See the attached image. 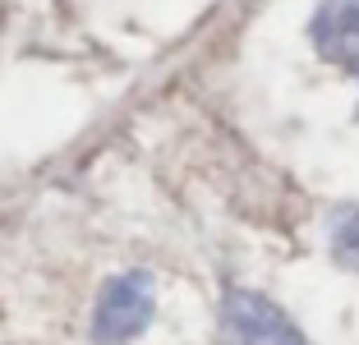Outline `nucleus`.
Instances as JSON below:
<instances>
[{
    "label": "nucleus",
    "mask_w": 359,
    "mask_h": 345,
    "mask_svg": "<svg viewBox=\"0 0 359 345\" xmlns=\"http://www.w3.org/2000/svg\"><path fill=\"white\" fill-rule=\"evenodd\" d=\"M309 42L327 65L359 79V0H323L309 19Z\"/></svg>",
    "instance_id": "3"
},
{
    "label": "nucleus",
    "mask_w": 359,
    "mask_h": 345,
    "mask_svg": "<svg viewBox=\"0 0 359 345\" xmlns=\"http://www.w3.org/2000/svg\"><path fill=\"white\" fill-rule=\"evenodd\" d=\"M327 249L332 258L359 276V208H337L327 221Z\"/></svg>",
    "instance_id": "4"
},
{
    "label": "nucleus",
    "mask_w": 359,
    "mask_h": 345,
    "mask_svg": "<svg viewBox=\"0 0 359 345\" xmlns=\"http://www.w3.org/2000/svg\"><path fill=\"white\" fill-rule=\"evenodd\" d=\"M222 345H309L276 299L258 290H226L222 295Z\"/></svg>",
    "instance_id": "2"
},
{
    "label": "nucleus",
    "mask_w": 359,
    "mask_h": 345,
    "mask_svg": "<svg viewBox=\"0 0 359 345\" xmlns=\"http://www.w3.org/2000/svg\"><path fill=\"white\" fill-rule=\"evenodd\" d=\"M152 313H157V281L148 272H120L97 295L93 341L97 345H129L148 332Z\"/></svg>",
    "instance_id": "1"
}]
</instances>
